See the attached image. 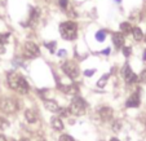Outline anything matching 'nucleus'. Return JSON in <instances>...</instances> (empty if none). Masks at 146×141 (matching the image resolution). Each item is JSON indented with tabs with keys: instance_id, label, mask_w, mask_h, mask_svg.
I'll return each instance as SVG.
<instances>
[{
	"instance_id": "f257e3e1",
	"label": "nucleus",
	"mask_w": 146,
	"mask_h": 141,
	"mask_svg": "<svg viewBox=\"0 0 146 141\" xmlns=\"http://www.w3.org/2000/svg\"><path fill=\"white\" fill-rule=\"evenodd\" d=\"M8 84L12 89L17 91L21 94H25L29 92V84L26 79L17 72H9L8 74Z\"/></svg>"
},
{
	"instance_id": "f03ea898",
	"label": "nucleus",
	"mask_w": 146,
	"mask_h": 141,
	"mask_svg": "<svg viewBox=\"0 0 146 141\" xmlns=\"http://www.w3.org/2000/svg\"><path fill=\"white\" fill-rule=\"evenodd\" d=\"M76 31H78V26L72 21H66V22H62L60 25L61 36L66 39V40H74L76 38Z\"/></svg>"
},
{
	"instance_id": "7ed1b4c3",
	"label": "nucleus",
	"mask_w": 146,
	"mask_h": 141,
	"mask_svg": "<svg viewBox=\"0 0 146 141\" xmlns=\"http://www.w3.org/2000/svg\"><path fill=\"white\" fill-rule=\"evenodd\" d=\"M86 108H87V104L86 101L79 96H75L74 100L71 101V105H70L69 110H70V114H74V115H82L84 114L86 111Z\"/></svg>"
},
{
	"instance_id": "20e7f679",
	"label": "nucleus",
	"mask_w": 146,
	"mask_h": 141,
	"mask_svg": "<svg viewBox=\"0 0 146 141\" xmlns=\"http://www.w3.org/2000/svg\"><path fill=\"white\" fill-rule=\"evenodd\" d=\"M18 105L14 100L12 98H1L0 100V110L7 114H13L17 111Z\"/></svg>"
},
{
	"instance_id": "39448f33",
	"label": "nucleus",
	"mask_w": 146,
	"mask_h": 141,
	"mask_svg": "<svg viewBox=\"0 0 146 141\" xmlns=\"http://www.w3.org/2000/svg\"><path fill=\"white\" fill-rule=\"evenodd\" d=\"M62 70H64L65 74H66L69 78H71V79H75V78H78V75H79V67H78V65L72 61L65 62V64L62 65Z\"/></svg>"
},
{
	"instance_id": "423d86ee",
	"label": "nucleus",
	"mask_w": 146,
	"mask_h": 141,
	"mask_svg": "<svg viewBox=\"0 0 146 141\" xmlns=\"http://www.w3.org/2000/svg\"><path fill=\"white\" fill-rule=\"evenodd\" d=\"M40 55L39 52V48L35 43L33 42H26L25 45H23V56L26 58H35Z\"/></svg>"
},
{
	"instance_id": "0eeeda50",
	"label": "nucleus",
	"mask_w": 146,
	"mask_h": 141,
	"mask_svg": "<svg viewBox=\"0 0 146 141\" xmlns=\"http://www.w3.org/2000/svg\"><path fill=\"white\" fill-rule=\"evenodd\" d=\"M121 74H123L124 80H125L127 83H129V84L131 83H135V82H137V80H138V76L132 71V69H131V66L128 64L123 67V70H121Z\"/></svg>"
},
{
	"instance_id": "6e6552de",
	"label": "nucleus",
	"mask_w": 146,
	"mask_h": 141,
	"mask_svg": "<svg viewBox=\"0 0 146 141\" xmlns=\"http://www.w3.org/2000/svg\"><path fill=\"white\" fill-rule=\"evenodd\" d=\"M113 109L109 108V106H104V108L100 109V116H101L102 120H110L113 118Z\"/></svg>"
},
{
	"instance_id": "1a4fd4ad",
	"label": "nucleus",
	"mask_w": 146,
	"mask_h": 141,
	"mask_svg": "<svg viewBox=\"0 0 146 141\" xmlns=\"http://www.w3.org/2000/svg\"><path fill=\"white\" fill-rule=\"evenodd\" d=\"M138 105H140V94L138 93H133L125 102L127 108H137Z\"/></svg>"
},
{
	"instance_id": "9d476101",
	"label": "nucleus",
	"mask_w": 146,
	"mask_h": 141,
	"mask_svg": "<svg viewBox=\"0 0 146 141\" xmlns=\"http://www.w3.org/2000/svg\"><path fill=\"white\" fill-rule=\"evenodd\" d=\"M44 106H45V109H47V110L52 111V113L60 110L58 104L56 102V101H53V100H45V101H44Z\"/></svg>"
},
{
	"instance_id": "9b49d317",
	"label": "nucleus",
	"mask_w": 146,
	"mask_h": 141,
	"mask_svg": "<svg viewBox=\"0 0 146 141\" xmlns=\"http://www.w3.org/2000/svg\"><path fill=\"white\" fill-rule=\"evenodd\" d=\"M113 43L115 44L116 48L123 47V44H124V36H123V34H120V33H115V34H114V35H113Z\"/></svg>"
},
{
	"instance_id": "f8f14e48",
	"label": "nucleus",
	"mask_w": 146,
	"mask_h": 141,
	"mask_svg": "<svg viewBox=\"0 0 146 141\" xmlns=\"http://www.w3.org/2000/svg\"><path fill=\"white\" fill-rule=\"evenodd\" d=\"M61 91H64L66 94H78L79 89L75 84H70V86H64L61 87Z\"/></svg>"
},
{
	"instance_id": "ddd939ff",
	"label": "nucleus",
	"mask_w": 146,
	"mask_h": 141,
	"mask_svg": "<svg viewBox=\"0 0 146 141\" xmlns=\"http://www.w3.org/2000/svg\"><path fill=\"white\" fill-rule=\"evenodd\" d=\"M25 118L29 123H35L36 120H38V115H36V113L34 110H31V109H29V110L25 111Z\"/></svg>"
},
{
	"instance_id": "4468645a",
	"label": "nucleus",
	"mask_w": 146,
	"mask_h": 141,
	"mask_svg": "<svg viewBox=\"0 0 146 141\" xmlns=\"http://www.w3.org/2000/svg\"><path fill=\"white\" fill-rule=\"evenodd\" d=\"M132 34H133L135 40H137V42H140V40H142L143 39V33L141 31L140 27H133L132 29Z\"/></svg>"
},
{
	"instance_id": "2eb2a0df",
	"label": "nucleus",
	"mask_w": 146,
	"mask_h": 141,
	"mask_svg": "<svg viewBox=\"0 0 146 141\" xmlns=\"http://www.w3.org/2000/svg\"><path fill=\"white\" fill-rule=\"evenodd\" d=\"M50 124H52V127L54 128V130H57V131H61L62 128H64V124H62V122H61L60 118H52Z\"/></svg>"
},
{
	"instance_id": "dca6fc26",
	"label": "nucleus",
	"mask_w": 146,
	"mask_h": 141,
	"mask_svg": "<svg viewBox=\"0 0 146 141\" xmlns=\"http://www.w3.org/2000/svg\"><path fill=\"white\" fill-rule=\"evenodd\" d=\"M109 76H110V74H106V75H104V76H102L101 79H100L98 82H97V87H98V88H104V87L106 86V83H108Z\"/></svg>"
},
{
	"instance_id": "f3484780",
	"label": "nucleus",
	"mask_w": 146,
	"mask_h": 141,
	"mask_svg": "<svg viewBox=\"0 0 146 141\" xmlns=\"http://www.w3.org/2000/svg\"><path fill=\"white\" fill-rule=\"evenodd\" d=\"M120 30H121V33H125V34H128V33H132V27H131V25L128 22H123L120 25Z\"/></svg>"
},
{
	"instance_id": "a211bd4d",
	"label": "nucleus",
	"mask_w": 146,
	"mask_h": 141,
	"mask_svg": "<svg viewBox=\"0 0 146 141\" xmlns=\"http://www.w3.org/2000/svg\"><path fill=\"white\" fill-rule=\"evenodd\" d=\"M105 38H106V31H105V30H100V31H97V34H96V39L98 40V42H104V40H105Z\"/></svg>"
},
{
	"instance_id": "6ab92c4d",
	"label": "nucleus",
	"mask_w": 146,
	"mask_h": 141,
	"mask_svg": "<svg viewBox=\"0 0 146 141\" xmlns=\"http://www.w3.org/2000/svg\"><path fill=\"white\" fill-rule=\"evenodd\" d=\"M44 45L48 48V49H49V52L53 53L56 51V45H57V43H56V42H49V43H45Z\"/></svg>"
},
{
	"instance_id": "aec40b11",
	"label": "nucleus",
	"mask_w": 146,
	"mask_h": 141,
	"mask_svg": "<svg viewBox=\"0 0 146 141\" xmlns=\"http://www.w3.org/2000/svg\"><path fill=\"white\" fill-rule=\"evenodd\" d=\"M131 53H132V48L131 47H124L123 48V55L125 56V57H129Z\"/></svg>"
},
{
	"instance_id": "412c9836",
	"label": "nucleus",
	"mask_w": 146,
	"mask_h": 141,
	"mask_svg": "<svg viewBox=\"0 0 146 141\" xmlns=\"http://www.w3.org/2000/svg\"><path fill=\"white\" fill-rule=\"evenodd\" d=\"M58 113H60V116H69L70 110H69V109H60V110H58Z\"/></svg>"
},
{
	"instance_id": "4be33fe9",
	"label": "nucleus",
	"mask_w": 146,
	"mask_h": 141,
	"mask_svg": "<svg viewBox=\"0 0 146 141\" xmlns=\"http://www.w3.org/2000/svg\"><path fill=\"white\" fill-rule=\"evenodd\" d=\"M60 141H74V138H72L70 135H61Z\"/></svg>"
},
{
	"instance_id": "5701e85b",
	"label": "nucleus",
	"mask_w": 146,
	"mask_h": 141,
	"mask_svg": "<svg viewBox=\"0 0 146 141\" xmlns=\"http://www.w3.org/2000/svg\"><path fill=\"white\" fill-rule=\"evenodd\" d=\"M8 36H9V34H5V35H0V45L8 40Z\"/></svg>"
},
{
	"instance_id": "b1692460",
	"label": "nucleus",
	"mask_w": 146,
	"mask_h": 141,
	"mask_svg": "<svg viewBox=\"0 0 146 141\" xmlns=\"http://www.w3.org/2000/svg\"><path fill=\"white\" fill-rule=\"evenodd\" d=\"M60 7L62 9H66L67 8V0H60Z\"/></svg>"
},
{
	"instance_id": "393cba45",
	"label": "nucleus",
	"mask_w": 146,
	"mask_h": 141,
	"mask_svg": "<svg viewBox=\"0 0 146 141\" xmlns=\"http://www.w3.org/2000/svg\"><path fill=\"white\" fill-rule=\"evenodd\" d=\"M94 71H96V70H86V71H84V74H86L87 76H92V75L94 74Z\"/></svg>"
},
{
	"instance_id": "a878e982",
	"label": "nucleus",
	"mask_w": 146,
	"mask_h": 141,
	"mask_svg": "<svg viewBox=\"0 0 146 141\" xmlns=\"http://www.w3.org/2000/svg\"><path fill=\"white\" fill-rule=\"evenodd\" d=\"M58 56H60V57H65V56H66V51H64V49L58 51Z\"/></svg>"
},
{
	"instance_id": "bb28decb",
	"label": "nucleus",
	"mask_w": 146,
	"mask_h": 141,
	"mask_svg": "<svg viewBox=\"0 0 146 141\" xmlns=\"http://www.w3.org/2000/svg\"><path fill=\"white\" fill-rule=\"evenodd\" d=\"M0 141H7L5 136H4V135H0Z\"/></svg>"
},
{
	"instance_id": "cd10ccee",
	"label": "nucleus",
	"mask_w": 146,
	"mask_h": 141,
	"mask_svg": "<svg viewBox=\"0 0 146 141\" xmlns=\"http://www.w3.org/2000/svg\"><path fill=\"white\" fill-rule=\"evenodd\" d=\"M142 60H143V61H146V49L143 51V56H142Z\"/></svg>"
},
{
	"instance_id": "c85d7f7f",
	"label": "nucleus",
	"mask_w": 146,
	"mask_h": 141,
	"mask_svg": "<svg viewBox=\"0 0 146 141\" xmlns=\"http://www.w3.org/2000/svg\"><path fill=\"white\" fill-rule=\"evenodd\" d=\"M109 52H110V49H106V51H104L102 53H104V55H109Z\"/></svg>"
},
{
	"instance_id": "c756f323",
	"label": "nucleus",
	"mask_w": 146,
	"mask_h": 141,
	"mask_svg": "<svg viewBox=\"0 0 146 141\" xmlns=\"http://www.w3.org/2000/svg\"><path fill=\"white\" fill-rule=\"evenodd\" d=\"M111 141H119V140H118V138H115V137H114V138H111Z\"/></svg>"
},
{
	"instance_id": "7c9ffc66",
	"label": "nucleus",
	"mask_w": 146,
	"mask_h": 141,
	"mask_svg": "<svg viewBox=\"0 0 146 141\" xmlns=\"http://www.w3.org/2000/svg\"><path fill=\"white\" fill-rule=\"evenodd\" d=\"M115 1H118V3H120V1H121V0H115Z\"/></svg>"
},
{
	"instance_id": "2f4dec72",
	"label": "nucleus",
	"mask_w": 146,
	"mask_h": 141,
	"mask_svg": "<svg viewBox=\"0 0 146 141\" xmlns=\"http://www.w3.org/2000/svg\"><path fill=\"white\" fill-rule=\"evenodd\" d=\"M21 141H29V140H21Z\"/></svg>"
},
{
	"instance_id": "473e14b6",
	"label": "nucleus",
	"mask_w": 146,
	"mask_h": 141,
	"mask_svg": "<svg viewBox=\"0 0 146 141\" xmlns=\"http://www.w3.org/2000/svg\"><path fill=\"white\" fill-rule=\"evenodd\" d=\"M145 40H146V36H145Z\"/></svg>"
}]
</instances>
